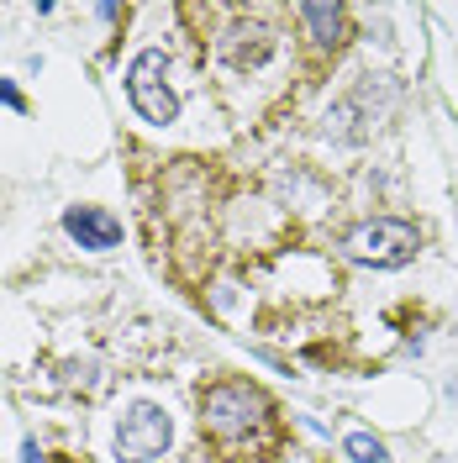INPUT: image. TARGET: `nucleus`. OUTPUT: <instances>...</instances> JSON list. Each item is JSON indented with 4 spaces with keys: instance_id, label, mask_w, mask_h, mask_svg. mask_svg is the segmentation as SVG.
Returning a JSON list of instances; mask_svg holds the SVG:
<instances>
[{
    "instance_id": "f257e3e1",
    "label": "nucleus",
    "mask_w": 458,
    "mask_h": 463,
    "mask_svg": "<svg viewBox=\"0 0 458 463\" xmlns=\"http://www.w3.org/2000/svg\"><path fill=\"white\" fill-rule=\"evenodd\" d=\"M348 259L353 263H369V269H406L422 248V232L401 222V216H374L358 232H348Z\"/></svg>"
},
{
    "instance_id": "f03ea898",
    "label": "nucleus",
    "mask_w": 458,
    "mask_h": 463,
    "mask_svg": "<svg viewBox=\"0 0 458 463\" xmlns=\"http://www.w3.org/2000/svg\"><path fill=\"white\" fill-rule=\"evenodd\" d=\"M127 95H132L138 116L153 121V127H169L174 116H179V95L169 85V58L158 53V48H143L127 63Z\"/></svg>"
},
{
    "instance_id": "7ed1b4c3",
    "label": "nucleus",
    "mask_w": 458,
    "mask_h": 463,
    "mask_svg": "<svg viewBox=\"0 0 458 463\" xmlns=\"http://www.w3.org/2000/svg\"><path fill=\"white\" fill-rule=\"evenodd\" d=\"M258 416H263V395L243 379L211 384L201 395V427L216 437H243L248 427H258Z\"/></svg>"
},
{
    "instance_id": "20e7f679",
    "label": "nucleus",
    "mask_w": 458,
    "mask_h": 463,
    "mask_svg": "<svg viewBox=\"0 0 458 463\" xmlns=\"http://www.w3.org/2000/svg\"><path fill=\"white\" fill-rule=\"evenodd\" d=\"M169 437H174L169 411L153 405V401H138V405H127V416H121V427H116V458L121 463H153L169 448Z\"/></svg>"
},
{
    "instance_id": "39448f33",
    "label": "nucleus",
    "mask_w": 458,
    "mask_h": 463,
    "mask_svg": "<svg viewBox=\"0 0 458 463\" xmlns=\"http://www.w3.org/2000/svg\"><path fill=\"white\" fill-rule=\"evenodd\" d=\"M63 232L90 248V253H111L116 242H121V222H116L111 211H100V205H69L63 211Z\"/></svg>"
},
{
    "instance_id": "423d86ee",
    "label": "nucleus",
    "mask_w": 458,
    "mask_h": 463,
    "mask_svg": "<svg viewBox=\"0 0 458 463\" xmlns=\"http://www.w3.org/2000/svg\"><path fill=\"white\" fill-rule=\"evenodd\" d=\"M269 53H274V32L263 27V22H237L222 37V58H227L232 69H258Z\"/></svg>"
},
{
    "instance_id": "0eeeda50",
    "label": "nucleus",
    "mask_w": 458,
    "mask_h": 463,
    "mask_svg": "<svg viewBox=\"0 0 458 463\" xmlns=\"http://www.w3.org/2000/svg\"><path fill=\"white\" fill-rule=\"evenodd\" d=\"M301 16H306V27L316 32L321 48L338 43V32H343V5H301Z\"/></svg>"
},
{
    "instance_id": "6e6552de",
    "label": "nucleus",
    "mask_w": 458,
    "mask_h": 463,
    "mask_svg": "<svg viewBox=\"0 0 458 463\" xmlns=\"http://www.w3.org/2000/svg\"><path fill=\"white\" fill-rule=\"evenodd\" d=\"M343 453H348L353 463H390V453H385V442H379L374 432H353V437L343 442Z\"/></svg>"
},
{
    "instance_id": "1a4fd4ad",
    "label": "nucleus",
    "mask_w": 458,
    "mask_h": 463,
    "mask_svg": "<svg viewBox=\"0 0 458 463\" xmlns=\"http://www.w3.org/2000/svg\"><path fill=\"white\" fill-rule=\"evenodd\" d=\"M0 106H11V111H22V106H27V100H22V95H16V90L5 85V80H0Z\"/></svg>"
},
{
    "instance_id": "9d476101",
    "label": "nucleus",
    "mask_w": 458,
    "mask_h": 463,
    "mask_svg": "<svg viewBox=\"0 0 458 463\" xmlns=\"http://www.w3.org/2000/svg\"><path fill=\"white\" fill-rule=\"evenodd\" d=\"M22 458H27V463H43V453H37V442H27V448H22Z\"/></svg>"
}]
</instances>
